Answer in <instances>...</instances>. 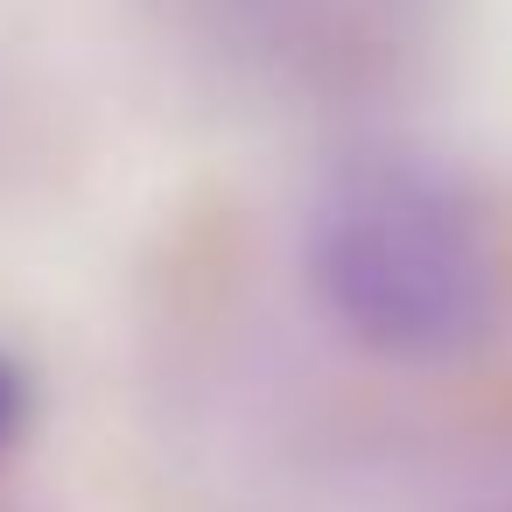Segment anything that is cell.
I'll return each instance as SVG.
<instances>
[{"label":"cell","instance_id":"7a4b0ae2","mask_svg":"<svg viewBox=\"0 0 512 512\" xmlns=\"http://www.w3.org/2000/svg\"><path fill=\"white\" fill-rule=\"evenodd\" d=\"M29 407H36V386H29L22 358H8V351H0V449H8V442L29 428Z\"/></svg>","mask_w":512,"mask_h":512},{"label":"cell","instance_id":"6da1fadb","mask_svg":"<svg viewBox=\"0 0 512 512\" xmlns=\"http://www.w3.org/2000/svg\"><path fill=\"white\" fill-rule=\"evenodd\" d=\"M309 295L372 358L435 365L484 337L498 281L477 211L421 169H365L316 204Z\"/></svg>","mask_w":512,"mask_h":512}]
</instances>
